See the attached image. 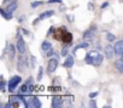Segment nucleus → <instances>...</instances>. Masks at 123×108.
I'll list each match as a JSON object with an SVG mask.
<instances>
[{
	"instance_id": "nucleus-1",
	"label": "nucleus",
	"mask_w": 123,
	"mask_h": 108,
	"mask_svg": "<svg viewBox=\"0 0 123 108\" xmlns=\"http://www.w3.org/2000/svg\"><path fill=\"white\" fill-rule=\"evenodd\" d=\"M104 60V57L103 54L99 52V50H91L88 52V54L85 58V61L88 64V65H94V66H99Z\"/></svg>"
},
{
	"instance_id": "nucleus-2",
	"label": "nucleus",
	"mask_w": 123,
	"mask_h": 108,
	"mask_svg": "<svg viewBox=\"0 0 123 108\" xmlns=\"http://www.w3.org/2000/svg\"><path fill=\"white\" fill-rule=\"evenodd\" d=\"M55 32L58 34V35H54V38H55V40H59V41H62V42H64V43L68 44V46L71 44V41H73V35H71V32L67 31L64 28L58 29Z\"/></svg>"
},
{
	"instance_id": "nucleus-3",
	"label": "nucleus",
	"mask_w": 123,
	"mask_h": 108,
	"mask_svg": "<svg viewBox=\"0 0 123 108\" xmlns=\"http://www.w3.org/2000/svg\"><path fill=\"white\" fill-rule=\"evenodd\" d=\"M23 55H24V54H21V57L18 58V63H17V70L19 72H24L27 70V67L29 66V63H27L28 60Z\"/></svg>"
},
{
	"instance_id": "nucleus-4",
	"label": "nucleus",
	"mask_w": 123,
	"mask_h": 108,
	"mask_svg": "<svg viewBox=\"0 0 123 108\" xmlns=\"http://www.w3.org/2000/svg\"><path fill=\"white\" fill-rule=\"evenodd\" d=\"M21 82H22L21 76H13V77L10 79V82H9V91H10V92L15 91V89L17 88V85H18Z\"/></svg>"
},
{
	"instance_id": "nucleus-5",
	"label": "nucleus",
	"mask_w": 123,
	"mask_h": 108,
	"mask_svg": "<svg viewBox=\"0 0 123 108\" xmlns=\"http://www.w3.org/2000/svg\"><path fill=\"white\" fill-rule=\"evenodd\" d=\"M97 30H98V28H97L95 25H92L88 30L85 31V34H83V38H85L86 41H91V40H93V38H94V35L97 34Z\"/></svg>"
},
{
	"instance_id": "nucleus-6",
	"label": "nucleus",
	"mask_w": 123,
	"mask_h": 108,
	"mask_svg": "<svg viewBox=\"0 0 123 108\" xmlns=\"http://www.w3.org/2000/svg\"><path fill=\"white\" fill-rule=\"evenodd\" d=\"M58 63H59V60L57 58L49 59L48 63H47V72L48 73H53L57 70V67H58Z\"/></svg>"
},
{
	"instance_id": "nucleus-7",
	"label": "nucleus",
	"mask_w": 123,
	"mask_h": 108,
	"mask_svg": "<svg viewBox=\"0 0 123 108\" xmlns=\"http://www.w3.org/2000/svg\"><path fill=\"white\" fill-rule=\"evenodd\" d=\"M16 48H17V50H18V53H19V54H24V53H25V50H27V47H25V42H24V40L22 38V36L17 37Z\"/></svg>"
},
{
	"instance_id": "nucleus-8",
	"label": "nucleus",
	"mask_w": 123,
	"mask_h": 108,
	"mask_svg": "<svg viewBox=\"0 0 123 108\" xmlns=\"http://www.w3.org/2000/svg\"><path fill=\"white\" fill-rule=\"evenodd\" d=\"M115 54H116V50H115V46L107 44V46L105 47V57H106V59H112Z\"/></svg>"
},
{
	"instance_id": "nucleus-9",
	"label": "nucleus",
	"mask_w": 123,
	"mask_h": 108,
	"mask_svg": "<svg viewBox=\"0 0 123 108\" xmlns=\"http://www.w3.org/2000/svg\"><path fill=\"white\" fill-rule=\"evenodd\" d=\"M9 101H11L13 103L15 107H17L19 104V102H23V95L22 94H18V95H11Z\"/></svg>"
},
{
	"instance_id": "nucleus-10",
	"label": "nucleus",
	"mask_w": 123,
	"mask_h": 108,
	"mask_svg": "<svg viewBox=\"0 0 123 108\" xmlns=\"http://www.w3.org/2000/svg\"><path fill=\"white\" fill-rule=\"evenodd\" d=\"M6 53H7V55H9V59L10 60H12L13 58H15V54H16V49H15V46H12V44H10V43H7L6 44Z\"/></svg>"
},
{
	"instance_id": "nucleus-11",
	"label": "nucleus",
	"mask_w": 123,
	"mask_h": 108,
	"mask_svg": "<svg viewBox=\"0 0 123 108\" xmlns=\"http://www.w3.org/2000/svg\"><path fill=\"white\" fill-rule=\"evenodd\" d=\"M62 106H63V98H62L60 96H58V95L53 96V98H52V107L53 108H58V107H62Z\"/></svg>"
},
{
	"instance_id": "nucleus-12",
	"label": "nucleus",
	"mask_w": 123,
	"mask_h": 108,
	"mask_svg": "<svg viewBox=\"0 0 123 108\" xmlns=\"http://www.w3.org/2000/svg\"><path fill=\"white\" fill-rule=\"evenodd\" d=\"M115 50H116V54L122 55L123 54V41H117L115 43Z\"/></svg>"
},
{
	"instance_id": "nucleus-13",
	"label": "nucleus",
	"mask_w": 123,
	"mask_h": 108,
	"mask_svg": "<svg viewBox=\"0 0 123 108\" xmlns=\"http://www.w3.org/2000/svg\"><path fill=\"white\" fill-rule=\"evenodd\" d=\"M17 6H18V3H17V0H12V1H10L9 4H7V11L9 12H13L15 10H17Z\"/></svg>"
},
{
	"instance_id": "nucleus-14",
	"label": "nucleus",
	"mask_w": 123,
	"mask_h": 108,
	"mask_svg": "<svg viewBox=\"0 0 123 108\" xmlns=\"http://www.w3.org/2000/svg\"><path fill=\"white\" fill-rule=\"evenodd\" d=\"M73 65H74V58L71 55H67L65 61H64V66L67 69H70V67H73Z\"/></svg>"
},
{
	"instance_id": "nucleus-15",
	"label": "nucleus",
	"mask_w": 123,
	"mask_h": 108,
	"mask_svg": "<svg viewBox=\"0 0 123 108\" xmlns=\"http://www.w3.org/2000/svg\"><path fill=\"white\" fill-rule=\"evenodd\" d=\"M53 15H54V11H53V10H49V11H45V12H42L39 17H40V19L42 21V19H46V18L52 17Z\"/></svg>"
},
{
	"instance_id": "nucleus-16",
	"label": "nucleus",
	"mask_w": 123,
	"mask_h": 108,
	"mask_svg": "<svg viewBox=\"0 0 123 108\" xmlns=\"http://www.w3.org/2000/svg\"><path fill=\"white\" fill-rule=\"evenodd\" d=\"M0 13H1V16L5 18V19H12L13 18V16L11 15V12H9L7 10H5V9H1V10H0Z\"/></svg>"
},
{
	"instance_id": "nucleus-17",
	"label": "nucleus",
	"mask_w": 123,
	"mask_h": 108,
	"mask_svg": "<svg viewBox=\"0 0 123 108\" xmlns=\"http://www.w3.org/2000/svg\"><path fill=\"white\" fill-rule=\"evenodd\" d=\"M89 47V43H88V41H86V42H82V43H80V44H77L75 48H74V53H76L79 49H81V48H88Z\"/></svg>"
},
{
	"instance_id": "nucleus-18",
	"label": "nucleus",
	"mask_w": 123,
	"mask_h": 108,
	"mask_svg": "<svg viewBox=\"0 0 123 108\" xmlns=\"http://www.w3.org/2000/svg\"><path fill=\"white\" fill-rule=\"evenodd\" d=\"M115 66H116V69L123 75V60L122 59H119V60H116V63H115Z\"/></svg>"
},
{
	"instance_id": "nucleus-19",
	"label": "nucleus",
	"mask_w": 123,
	"mask_h": 108,
	"mask_svg": "<svg viewBox=\"0 0 123 108\" xmlns=\"http://www.w3.org/2000/svg\"><path fill=\"white\" fill-rule=\"evenodd\" d=\"M41 48H42V50H48V49H51L52 48V44H51V42H48V41H43L42 43H41Z\"/></svg>"
},
{
	"instance_id": "nucleus-20",
	"label": "nucleus",
	"mask_w": 123,
	"mask_h": 108,
	"mask_svg": "<svg viewBox=\"0 0 123 108\" xmlns=\"http://www.w3.org/2000/svg\"><path fill=\"white\" fill-rule=\"evenodd\" d=\"M33 107H34V108H40V107H41V102H40L39 97H36V96H34V100H33Z\"/></svg>"
},
{
	"instance_id": "nucleus-21",
	"label": "nucleus",
	"mask_w": 123,
	"mask_h": 108,
	"mask_svg": "<svg viewBox=\"0 0 123 108\" xmlns=\"http://www.w3.org/2000/svg\"><path fill=\"white\" fill-rule=\"evenodd\" d=\"M106 40H107L109 42H113V41L116 40V36H115L113 34H110V32H106Z\"/></svg>"
},
{
	"instance_id": "nucleus-22",
	"label": "nucleus",
	"mask_w": 123,
	"mask_h": 108,
	"mask_svg": "<svg viewBox=\"0 0 123 108\" xmlns=\"http://www.w3.org/2000/svg\"><path fill=\"white\" fill-rule=\"evenodd\" d=\"M68 47H69V46L67 44V46H64L63 48H62V53H60V54H62L63 57H67V55H68Z\"/></svg>"
},
{
	"instance_id": "nucleus-23",
	"label": "nucleus",
	"mask_w": 123,
	"mask_h": 108,
	"mask_svg": "<svg viewBox=\"0 0 123 108\" xmlns=\"http://www.w3.org/2000/svg\"><path fill=\"white\" fill-rule=\"evenodd\" d=\"M42 72H43V69L41 66H39V72H37V81H41L42 78Z\"/></svg>"
},
{
	"instance_id": "nucleus-24",
	"label": "nucleus",
	"mask_w": 123,
	"mask_h": 108,
	"mask_svg": "<svg viewBox=\"0 0 123 108\" xmlns=\"http://www.w3.org/2000/svg\"><path fill=\"white\" fill-rule=\"evenodd\" d=\"M42 4H43L42 1H34V3H31V7H33V9H35V7H37V6L42 5Z\"/></svg>"
},
{
	"instance_id": "nucleus-25",
	"label": "nucleus",
	"mask_w": 123,
	"mask_h": 108,
	"mask_svg": "<svg viewBox=\"0 0 123 108\" xmlns=\"http://www.w3.org/2000/svg\"><path fill=\"white\" fill-rule=\"evenodd\" d=\"M30 66H31L33 69L36 66V58H35L34 55H31V63H30Z\"/></svg>"
},
{
	"instance_id": "nucleus-26",
	"label": "nucleus",
	"mask_w": 123,
	"mask_h": 108,
	"mask_svg": "<svg viewBox=\"0 0 123 108\" xmlns=\"http://www.w3.org/2000/svg\"><path fill=\"white\" fill-rule=\"evenodd\" d=\"M59 83H60V78H59V77H55V78L53 79V86L59 85Z\"/></svg>"
},
{
	"instance_id": "nucleus-27",
	"label": "nucleus",
	"mask_w": 123,
	"mask_h": 108,
	"mask_svg": "<svg viewBox=\"0 0 123 108\" xmlns=\"http://www.w3.org/2000/svg\"><path fill=\"white\" fill-rule=\"evenodd\" d=\"M54 53H55V52H54V50L51 48V49H48V50H47L46 55H47V57H52V55H54Z\"/></svg>"
},
{
	"instance_id": "nucleus-28",
	"label": "nucleus",
	"mask_w": 123,
	"mask_h": 108,
	"mask_svg": "<svg viewBox=\"0 0 123 108\" xmlns=\"http://www.w3.org/2000/svg\"><path fill=\"white\" fill-rule=\"evenodd\" d=\"M25 83H27L29 86H30V85H33V83H34V79H33V77H29V78L27 79V82H25Z\"/></svg>"
},
{
	"instance_id": "nucleus-29",
	"label": "nucleus",
	"mask_w": 123,
	"mask_h": 108,
	"mask_svg": "<svg viewBox=\"0 0 123 108\" xmlns=\"http://www.w3.org/2000/svg\"><path fill=\"white\" fill-rule=\"evenodd\" d=\"M89 106H91L92 108H95V107H97V101H95V100H91V101H89Z\"/></svg>"
},
{
	"instance_id": "nucleus-30",
	"label": "nucleus",
	"mask_w": 123,
	"mask_h": 108,
	"mask_svg": "<svg viewBox=\"0 0 123 108\" xmlns=\"http://www.w3.org/2000/svg\"><path fill=\"white\" fill-rule=\"evenodd\" d=\"M47 3H48V4H53V3H57V4H62V0H48Z\"/></svg>"
},
{
	"instance_id": "nucleus-31",
	"label": "nucleus",
	"mask_w": 123,
	"mask_h": 108,
	"mask_svg": "<svg viewBox=\"0 0 123 108\" xmlns=\"http://www.w3.org/2000/svg\"><path fill=\"white\" fill-rule=\"evenodd\" d=\"M98 94H99L98 91H93V92H91V94H89V97H91V98H94L95 96H98Z\"/></svg>"
},
{
	"instance_id": "nucleus-32",
	"label": "nucleus",
	"mask_w": 123,
	"mask_h": 108,
	"mask_svg": "<svg viewBox=\"0 0 123 108\" xmlns=\"http://www.w3.org/2000/svg\"><path fill=\"white\" fill-rule=\"evenodd\" d=\"M52 32H54V27H51V28H49V30H48V32H47V35H51Z\"/></svg>"
},
{
	"instance_id": "nucleus-33",
	"label": "nucleus",
	"mask_w": 123,
	"mask_h": 108,
	"mask_svg": "<svg viewBox=\"0 0 123 108\" xmlns=\"http://www.w3.org/2000/svg\"><path fill=\"white\" fill-rule=\"evenodd\" d=\"M5 85H6V83L3 81L1 82V91H5Z\"/></svg>"
},
{
	"instance_id": "nucleus-34",
	"label": "nucleus",
	"mask_w": 123,
	"mask_h": 108,
	"mask_svg": "<svg viewBox=\"0 0 123 108\" xmlns=\"http://www.w3.org/2000/svg\"><path fill=\"white\" fill-rule=\"evenodd\" d=\"M109 6V3L106 1V3H103V5H101V9H106Z\"/></svg>"
},
{
	"instance_id": "nucleus-35",
	"label": "nucleus",
	"mask_w": 123,
	"mask_h": 108,
	"mask_svg": "<svg viewBox=\"0 0 123 108\" xmlns=\"http://www.w3.org/2000/svg\"><path fill=\"white\" fill-rule=\"evenodd\" d=\"M22 31H23V32H24L25 35H29V34H30V32H29L28 30H25V29H22Z\"/></svg>"
},
{
	"instance_id": "nucleus-36",
	"label": "nucleus",
	"mask_w": 123,
	"mask_h": 108,
	"mask_svg": "<svg viewBox=\"0 0 123 108\" xmlns=\"http://www.w3.org/2000/svg\"><path fill=\"white\" fill-rule=\"evenodd\" d=\"M88 5H89V6H88V9H89V10H93V4L91 3V4H88Z\"/></svg>"
},
{
	"instance_id": "nucleus-37",
	"label": "nucleus",
	"mask_w": 123,
	"mask_h": 108,
	"mask_svg": "<svg viewBox=\"0 0 123 108\" xmlns=\"http://www.w3.org/2000/svg\"><path fill=\"white\" fill-rule=\"evenodd\" d=\"M121 59H122V60H123V54H122V55H121Z\"/></svg>"
}]
</instances>
